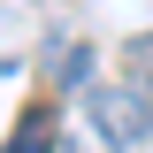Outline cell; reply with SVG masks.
Returning <instances> with one entry per match:
<instances>
[{
  "label": "cell",
  "mask_w": 153,
  "mask_h": 153,
  "mask_svg": "<svg viewBox=\"0 0 153 153\" xmlns=\"http://www.w3.org/2000/svg\"><path fill=\"white\" fill-rule=\"evenodd\" d=\"M84 115H92V130L107 138V146H146L153 138V92L146 84H92V100H84Z\"/></svg>",
  "instance_id": "obj_1"
},
{
  "label": "cell",
  "mask_w": 153,
  "mask_h": 153,
  "mask_svg": "<svg viewBox=\"0 0 153 153\" xmlns=\"http://www.w3.org/2000/svg\"><path fill=\"white\" fill-rule=\"evenodd\" d=\"M92 76V46L84 38H46V84H84Z\"/></svg>",
  "instance_id": "obj_2"
},
{
  "label": "cell",
  "mask_w": 153,
  "mask_h": 153,
  "mask_svg": "<svg viewBox=\"0 0 153 153\" xmlns=\"http://www.w3.org/2000/svg\"><path fill=\"white\" fill-rule=\"evenodd\" d=\"M46 138H54V115H46V107H31V115L16 123V153H46Z\"/></svg>",
  "instance_id": "obj_3"
},
{
  "label": "cell",
  "mask_w": 153,
  "mask_h": 153,
  "mask_svg": "<svg viewBox=\"0 0 153 153\" xmlns=\"http://www.w3.org/2000/svg\"><path fill=\"white\" fill-rule=\"evenodd\" d=\"M123 69H130L138 84H153V31H146V38H130V46H123Z\"/></svg>",
  "instance_id": "obj_4"
}]
</instances>
